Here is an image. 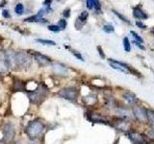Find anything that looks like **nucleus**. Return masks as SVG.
<instances>
[{"instance_id": "nucleus-1", "label": "nucleus", "mask_w": 154, "mask_h": 144, "mask_svg": "<svg viewBox=\"0 0 154 144\" xmlns=\"http://www.w3.org/2000/svg\"><path fill=\"white\" fill-rule=\"evenodd\" d=\"M43 131H45V124L40 120H33L26 127V134L30 140L38 139Z\"/></svg>"}, {"instance_id": "nucleus-2", "label": "nucleus", "mask_w": 154, "mask_h": 144, "mask_svg": "<svg viewBox=\"0 0 154 144\" xmlns=\"http://www.w3.org/2000/svg\"><path fill=\"white\" fill-rule=\"evenodd\" d=\"M47 93V88H45V85H40L38 88L35 90L29 91L28 92V98L30 100V102L35 105H40Z\"/></svg>"}, {"instance_id": "nucleus-3", "label": "nucleus", "mask_w": 154, "mask_h": 144, "mask_svg": "<svg viewBox=\"0 0 154 144\" xmlns=\"http://www.w3.org/2000/svg\"><path fill=\"white\" fill-rule=\"evenodd\" d=\"M14 64L17 66L27 67L31 64L30 56L24 51H19L14 53Z\"/></svg>"}, {"instance_id": "nucleus-4", "label": "nucleus", "mask_w": 154, "mask_h": 144, "mask_svg": "<svg viewBox=\"0 0 154 144\" xmlns=\"http://www.w3.org/2000/svg\"><path fill=\"white\" fill-rule=\"evenodd\" d=\"M78 94L79 91L77 90L76 88H73V86L66 88L64 89H62L60 92H58V95L69 101H76L77 97H78Z\"/></svg>"}, {"instance_id": "nucleus-5", "label": "nucleus", "mask_w": 154, "mask_h": 144, "mask_svg": "<svg viewBox=\"0 0 154 144\" xmlns=\"http://www.w3.org/2000/svg\"><path fill=\"white\" fill-rule=\"evenodd\" d=\"M16 136V130L11 123H7L3 128V141L6 144H10Z\"/></svg>"}, {"instance_id": "nucleus-6", "label": "nucleus", "mask_w": 154, "mask_h": 144, "mask_svg": "<svg viewBox=\"0 0 154 144\" xmlns=\"http://www.w3.org/2000/svg\"><path fill=\"white\" fill-rule=\"evenodd\" d=\"M108 62H109V64L112 68L118 70L119 72H122V73H126V74L132 72V69L130 68V66L127 65L126 64H124V62L116 61L113 59H108Z\"/></svg>"}, {"instance_id": "nucleus-7", "label": "nucleus", "mask_w": 154, "mask_h": 144, "mask_svg": "<svg viewBox=\"0 0 154 144\" xmlns=\"http://www.w3.org/2000/svg\"><path fill=\"white\" fill-rule=\"evenodd\" d=\"M133 112L135 114L136 118L139 120L140 122H146L147 121V117H146V110H144L142 107H139V106H136L133 109Z\"/></svg>"}, {"instance_id": "nucleus-8", "label": "nucleus", "mask_w": 154, "mask_h": 144, "mask_svg": "<svg viewBox=\"0 0 154 144\" xmlns=\"http://www.w3.org/2000/svg\"><path fill=\"white\" fill-rule=\"evenodd\" d=\"M127 136L129 137V139L132 142L136 143V144H146V139L144 138V136L143 134L136 133V132H129L127 134Z\"/></svg>"}, {"instance_id": "nucleus-9", "label": "nucleus", "mask_w": 154, "mask_h": 144, "mask_svg": "<svg viewBox=\"0 0 154 144\" xmlns=\"http://www.w3.org/2000/svg\"><path fill=\"white\" fill-rule=\"evenodd\" d=\"M34 58H35L36 62H38L40 65H48L49 64H51V60L48 57H46L45 55L42 54L40 52H35L34 53Z\"/></svg>"}, {"instance_id": "nucleus-10", "label": "nucleus", "mask_w": 154, "mask_h": 144, "mask_svg": "<svg viewBox=\"0 0 154 144\" xmlns=\"http://www.w3.org/2000/svg\"><path fill=\"white\" fill-rule=\"evenodd\" d=\"M133 16L138 20H143L148 17L147 14L144 13L140 6H136L133 9Z\"/></svg>"}, {"instance_id": "nucleus-11", "label": "nucleus", "mask_w": 154, "mask_h": 144, "mask_svg": "<svg viewBox=\"0 0 154 144\" xmlns=\"http://www.w3.org/2000/svg\"><path fill=\"white\" fill-rule=\"evenodd\" d=\"M89 119L91 121L95 122V123H103V124H107L108 123V120L106 117L102 116L101 114L98 113H90L89 114Z\"/></svg>"}, {"instance_id": "nucleus-12", "label": "nucleus", "mask_w": 154, "mask_h": 144, "mask_svg": "<svg viewBox=\"0 0 154 144\" xmlns=\"http://www.w3.org/2000/svg\"><path fill=\"white\" fill-rule=\"evenodd\" d=\"M53 70H54L57 74L65 76L67 73V68L61 64H53Z\"/></svg>"}, {"instance_id": "nucleus-13", "label": "nucleus", "mask_w": 154, "mask_h": 144, "mask_svg": "<svg viewBox=\"0 0 154 144\" xmlns=\"http://www.w3.org/2000/svg\"><path fill=\"white\" fill-rule=\"evenodd\" d=\"M123 98L126 100L129 104H131V105H134V104L138 103V99L136 98V96H135L134 94H132V93H130V92L124 93L123 94Z\"/></svg>"}, {"instance_id": "nucleus-14", "label": "nucleus", "mask_w": 154, "mask_h": 144, "mask_svg": "<svg viewBox=\"0 0 154 144\" xmlns=\"http://www.w3.org/2000/svg\"><path fill=\"white\" fill-rule=\"evenodd\" d=\"M146 117L147 121L150 124V126L152 128V131L154 132V112L151 110H146Z\"/></svg>"}, {"instance_id": "nucleus-15", "label": "nucleus", "mask_w": 154, "mask_h": 144, "mask_svg": "<svg viewBox=\"0 0 154 144\" xmlns=\"http://www.w3.org/2000/svg\"><path fill=\"white\" fill-rule=\"evenodd\" d=\"M14 12H16V14H23V13H24V6H23V4H21V3H17V5H16V7H14Z\"/></svg>"}, {"instance_id": "nucleus-16", "label": "nucleus", "mask_w": 154, "mask_h": 144, "mask_svg": "<svg viewBox=\"0 0 154 144\" xmlns=\"http://www.w3.org/2000/svg\"><path fill=\"white\" fill-rule=\"evenodd\" d=\"M88 17H89V13L87 12V11H84V12H82L80 14V16H78V19L83 24H85L86 21H87V19H88Z\"/></svg>"}, {"instance_id": "nucleus-17", "label": "nucleus", "mask_w": 154, "mask_h": 144, "mask_svg": "<svg viewBox=\"0 0 154 144\" xmlns=\"http://www.w3.org/2000/svg\"><path fill=\"white\" fill-rule=\"evenodd\" d=\"M38 21H42L40 17L38 16V14H34V16H31L29 17H26L24 19V22H38Z\"/></svg>"}, {"instance_id": "nucleus-18", "label": "nucleus", "mask_w": 154, "mask_h": 144, "mask_svg": "<svg viewBox=\"0 0 154 144\" xmlns=\"http://www.w3.org/2000/svg\"><path fill=\"white\" fill-rule=\"evenodd\" d=\"M123 48L126 52H130V50H131V43H130L127 37L123 38Z\"/></svg>"}, {"instance_id": "nucleus-19", "label": "nucleus", "mask_w": 154, "mask_h": 144, "mask_svg": "<svg viewBox=\"0 0 154 144\" xmlns=\"http://www.w3.org/2000/svg\"><path fill=\"white\" fill-rule=\"evenodd\" d=\"M36 41L42 43V44H45V45H56V42L50 40H42V38H38L36 40Z\"/></svg>"}, {"instance_id": "nucleus-20", "label": "nucleus", "mask_w": 154, "mask_h": 144, "mask_svg": "<svg viewBox=\"0 0 154 144\" xmlns=\"http://www.w3.org/2000/svg\"><path fill=\"white\" fill-rule=\"evenodd\" d=\"M94 10H95L96 14L102 13V11H101V4L99 2V0H94Z\"/></svg>"}, {"instance_id": "nucleus-21", "label": "nucleus", "mask_w": 154, "mask_h": 144, "mask_svg": "<svg viewBox=\"0 0 154 144\" xmlns=\"http://www.w3.org/2000/svg\"><path fill=\"white\" fill-rule=\"evenodd\" d=\"M102 29H103V31L105 33H108V34L113 33L115 31V28H114V26L112 25V24H105Z\"/></svg>"}, {"instance_id": "nucleus-22", "label": "nucleus", "mask_w": 154, "mask_h": 144, "mask_svg": "<svg viewBox=\"0 0 154 144\" xmlns=\"http://www.w3.org/2000/svg\"><path fill=\"white\" fill-rule=\"evenodd\" d=\"M130 34L133 36V38H134V40H136V41H138V42H140V43H143V40L141 38V36H139L138 34L136 33V32H134V31H131L130 32Z\"/></svg>"}, {"instance_id": "nucleus-23", "label": "nucleus", "mask_w": 154, "mask_h": 144, "mask_svg": "<svg viewBox=\"0 0 154 144\" xmlns=\"http://www.w3.org/2000/svg\"><path fill=\"white\" fill-rule=\"evenodd\" d=\"M115 14H116V16H117L119 19H122V20L123 21V22H125V23H127V24H130V21L128 20V19L126 18V17H125L124 16H122V14H120L119 12H117V11H115V10H113V11H112Z\"/></svg>"}, {"instance_id": "nucleus-24", "label": "nucleus", "mask_w": 154, "mask_h": 144, "mask_svg": "<svg viewBox=\"0 0 154 144\" xmlns=\"http://www.w3.org/2000/svg\"><path fill=\"white\" fill-rule=\"evenodd\" d=\"M66 20L64 18H62V19H59V21H58V26L60 27L61 30H65L66 27Z\"/></svg>"}, {"instance_id": "nucleus-25", "label": "nucleus", "mask_w": 154, "mask_h": 144, "mask_svg": "<svg viewBox=\"0 0 154 144\" xmlns=\"http://www.w3.org/2000/svg\"><path fill=\"white\" fill-rule=\"evenodd\" d=\"M71 53H72V55H73L74 57H76L78 60H80V61H82V62H84V61H85V60H84V58H83V56H82L78 51H76V50H71Z\"/></svg>"}, {"instance_id": "nucleus-26", "label": "nucleus", "mask_w": 154, "mask_h": 144, "mask_svg": "<svg viewBox=\"0 0 154 144\" xmlns=\"http://www.w3.org/2000/svg\"><path fill=\"white\" fill-rule=\"evenodd\" d=\"M48 30L51 31V32L57 33V32H59L61 29H60V27L58 26V25H49V26H48Z\"/></svg>"}, {"instance_id": "nucleus-27", "label": "nucleus", "mask_w": 154, "mask_h": 144, "mask_svg": "<svg viewBox=\"0 0 154 144\" xmlns=\"http://www.w3.org/2000/svg\"><path fill=\"white\" fill-rule=\"evenodd\" d=\"M87 8L90 10H94V0H86Z\"/></svg>"}, {"instance_id": "nucleus-28", "label": "nucleus", "mask_w": 154, "mask_h": 144, "mask_svg": "<svg viewBox=\"0 0 154 144\" xmlns=\"http://www.w3.org/2000/svg\"><path fill=\"white\" fill-rule=\"evenodd\" d=\"M2 16H3V17H5V18H11V14H10V12L8 11V10H3Z\"/></svg>"}, {"instance_id": "nucleus-29", "label": "nucleus", "mask_w": 154, "mask_h": 144, "mask_svg": "<svg viewBox=\"0 0 154 144\" xmlns=\"http://www.w3.org/2000/svg\"><path fill=\"white\" fill-rule=\"evenodd\" d=\"M63 16H64L66 18L69 17L70 16V9H66L64 11V13H63Z\"/></svg>"}, {"instance_id": "nucleus-30", "label": "nucleus", "mask_w": 154, "mask_h": 144, "mask_svg": "<svg viewBox=\"0 0 154 144\" xmlns=\"http://www.w3.org/2000/svg\"><path fill=\"white\" fill-rule=\"evenodd\" d=\"M133 43L135 45H136L137 47H139L140 49H142V50H144L146 48H144V46L143 45H142V43H140V42H138V41H136V40H133Z\"/></svg>"}, {"instance_id": "nucleus-31", "label": "nucleus", "mask_w": 154, "mask_h": 144, "mask_svg": "<svg viewBox=\"0 0 154 144\" xmlns=\"http://www.w3.org/2000/svg\"><path fill=\"white\" fill-rule=\"evenodd\" d=\"M136 25L139 27V28H141V29H146V25H144V24L142 22V21H136Z\"/></svg>"}, {"instance_id": "nucleus-32", "label": "nucleus", "mask_w": 154, "mask_h": 144, "mask_svg": "<svg viewBox=\"0 0 154 144\" xmlns=\"http://www.w3.org/2000/svg\"><path fill=\"white\" fill-rule=\"evenodd\" d=\"M97 50H98V53H99L100 57L102 58V59H104V58H105V54H104V52L102 50V48H101L100 46H97Z\"/></svg>"}, {"instance_id": "nucleus-33", "label": "nucleus", "mask_w": 154, "mask_h": 144, "mask_svg": "<svg viewBox=\"0 0 154 144\" xmlns=\"http://www.w3.org/2000/svg\"><path fill=\"white\" fill-rule=\"evenodd\" d=\"M51 3H52V0H45V1H43L42 5L46 7V6H50Z\"/></svg>"}, {"instance_id": "nucleus-34", "label": "nucleus", "mask_w": 154, "mask_h": 144, "mask_svg": "<svg viewBox=\"0 0 154 144\" xmlns=\"http://www.w3.org/2000/svg\"><path fill=\"white\" fill-rule=\"evenodd\" d=\"M6 3H7V1H6V0H3V1H2L1 3H0V8H2V7H4V6H3V5H4V4H6Z\"/></svg>"}, {"instance_id": "nucleus-35", "label": "nucleus", "mask_w": 154, "mask_h": 144, "mask_svg": "<svg viewBox=\"0 0 154 144\" xmlns=\"http://www.w3.org/2000/svg\"><path fill=\"white\" fill-rule=\"evenodd\" d=\"M152 33H154V27L152 28Z\"/></svg>"}, {"instance_id": "nucleus-36", "label": "nucleus", "mask_w": 154, "mask_h": 144, "mask_svg": "<svg viewBox=\"0 0 154 144\" xmlns=\"http://www.w3.org/2000/svg\"><path fill=\"white\" fill-rule=\"evenodd\" d=\"M16 144H20V143H16Z\"/></svg>"}]
</instances>
